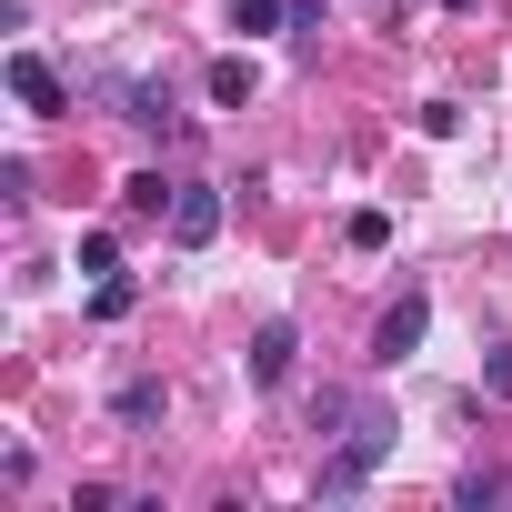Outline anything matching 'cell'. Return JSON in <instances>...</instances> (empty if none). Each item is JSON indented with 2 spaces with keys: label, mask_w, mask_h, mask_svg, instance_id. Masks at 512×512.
Masks as SVG:
<instances>
[{
  "label": "cell",
  "mask_w": 512,
  "mask_h": 512,
  "mask_svg": "<svg viewBox=\"0 0 512 512\" xmlns=\"http://www.w3.org/2000/svg\"><path fill=\"white\" fill-rule=\"evenodd\" d=\"M342 241H352V251H392V211H352Z\"/></svg>",
  "instance_id": "cell-11"
},
{
  "label": "cell",
  "mask_w": 512,
  "mask_h": 512,
  "mask_svg": "<svg viewBox=\"0 0 512 512\" xmlns=\"http://www.w3.org/2000/svg\"><path fill=\"white\" fill-rule=\"evenodd\" d=\"M0 81H11V101H21V111H41V121H61V101H71V91H61V71H51L41 51H11V61H0Z\"/></svg>",
  "instance_id": "cell-2"
},
{
  "label": "cell",
  "mask_w": 512,
  "mask_h": 512,
  "mask_svg": "<svg viewBox=\"0 0 512 512\" xmlns=\"http://www.w3.org/2000/svg\"><path fill=\"white\" fill-rule=\"evenodd\" d=\"M111 412H121L131 432H151V422L171 412V392H161V382H121V402H111Z\"/></svg>",
  "instance_id": "cell-9"
},
{
  "label": "cell",
  "mask_w": 512,
  "mask_h": 512,
  "mask_svg": "<svg viewBox=\"0 0 512 512\" xmlns=\"http://www.w3.org/2000/svg\"><path fill=\"white\" fill-rule=\"evenodd\" d=\"M422 332H432V302H422V292H402V302L382 312V332H372V362H402V352H422Z\"/></svg>",
  "instance_id": "cell-3"
},
{
  "label": "cell",
  "mask_w": 512,
  "mask_h": 512,
  "mask_svg": "<svg viewBox=\"0 0 512 512\" xmlns=\"http://www.w3.org/2000/svg\"><path fill=\"white\" fill-rule=\"evenodd\" d=\"M292 352H302V332H292V322H262V332H251V382L282 392V382H292Z\"/></svg>",
  "instance_id": "cell-5"
},
{
  "label": "cell",
  "mask_w": 512,
  "mask_h": 512,
  "mask_svg": "<svg viewBox=\"0 0 512 512\" xmlns=\"http://www.w3.org/2000/svg\"><path fill=\"white\" fill-rule=\"evenodd\" d=\"M502 492H512V482H502V472H492V462H472V472H462V482H452V502H462V512H492V502H502Z\"/></svg>",
  "instance_id": "cell-10"
},
{
  "label": "cell",
  "mask_w": 512,
  "mask_h": 512,
  "mask_svg": "<svg viewBox=\"0 0 512 512\" xmlns=\"http://www.w3.org/2000/svg\"><path fill=\"white\" fill-rule=\"evenodd\" d=\"M482 392H492V402H512V342H502V352H482Z\"/></svg>",
  "instance_id": "cell-13"
},
{
  "label": "cell",
  "mask_w": 512,
  "mask_h": 512,
  "mask_svg": "<svg viewBox=\"0 0 512 512\" xmlns=\"http://www.w3.org/2000/svg\"><path fill=\"white\" fill-rule=\"evenodd\" d=\"M251 91H262V71H251L241 51H231V61H211V101H221V111H241Z\"/></svg>",
  "instance_id": "cell-7"
},
{
  "label": "cell",
  "mask_w": 512,
  "mask_h": 512,
  "mask_svg": "<svg viewBox=\"0 0 512 512\" xmlns=\"http://www.w3.org/2000/svg\"><path fill=\"white\" fill-rule=\"evenodd\" d=\"M282 21H292V0H231V31L241 41H272Z\"/></svg>",
  "instance_id": "cell-8"
},
{
  "label": "cell",
  "mask_w": 512,
  "mask_h": 512,
  "mask_svg": "<svg viewBox=\"0 0 512 512\" xmlns=\"http://www.w3.org/2000/svg\"><path fill=\"white\" fill-rule=\"evenodd\" d=\"M121 201H131V221H171L181 181H161V171H131V181H121Z\"/></svg>",
  "instance_id": "cell-6"
},
{
  "label": "cell",
  "mask_w": 512,
  "mask_h": 512,
  "mask_svg": "<svg viewBox=\"0 0 512 512\" xmlns=\"http://www.w3.org/2000/svg\"><path fill=\"white\" fill-rule=\"evenodd\" d=\"M442 11H472V0H442Z\"/></svg>",
  "instance_id": "cell-14"
},
{
  "label": "cell",
  "mask_w": 512,
  "mask_h": 512,
  "mask_svg": "<svg viewBox=\"0 0 512 512\" xmlns=\"http://www.w3.org/2000/svg\"><path fill=\"white\" fill-rule=\"evenodd\" d=\"M81 272H91V282L121 272V241H111V231H81Z\"/></svg>",
  "instance_id": "cell-12"
},
{
  "label": "cell",
  "mask_w": 512,
  "mask_h": 512,
  "mask_svg": "<svg viewBox=\"0 0 512 512\" xmlns=\"http://www.w3.org/2000/svg\"><path fill=\"white\" fill-rule=\"evenodd\" d=\"M211 231H221V191H211V181H181V201H171V241L201 251Z\"/></svg>",
  "instance_id": "cell-4"
},
{
  "label": "cell",
  "mask_w": 512,
  "mask_h": 512,
  "mask_svg": "<svg viewBox=\"0 0 512 512\" xmlns=\"http://www.w3.org/2000/svg\"><path fill=\"white\" fill-rule=\"evenodd\" d=\"M392 462V422L382 412H352V432H342V452L322 462V502H342V492H362L372 472Z\"/></svg>",
  "instance_id": "cell-1"
}]
</instances>
